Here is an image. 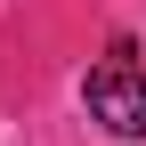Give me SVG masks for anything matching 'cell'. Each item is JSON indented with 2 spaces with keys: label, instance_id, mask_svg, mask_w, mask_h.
<instances>
[{
  "label": "cell",
  "instance_id": "cell-1",
  "mask_svg": "<svg viewBox=\"0 0 146 146\" xmlns=\"http://www.w3.org/2000/svg\"><path fill=\"white\" fill-rule=\"evenodd\" d=\"M81 98H89V122H106L114 138H146V73H138V49L130 41H114L98 65H89Z\"/></svg>",
  "mask_w": 146,
  "mask_h": 146
}]
</instances>
